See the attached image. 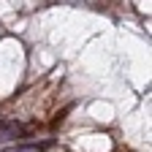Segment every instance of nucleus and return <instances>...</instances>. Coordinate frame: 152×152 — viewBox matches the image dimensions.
Masks as SVG:
<instances>
[{"mask_svg": "<svg viewBox=\"0 0 152 152\" xmlns=\"http://www.w3.org/2000/svg\"><path fill=\"white\" fill-rule=\"evenodd\" d=\"M6 152H41V147L30 144V147H14V149H6Z\"/></svg>", "mask_w": 152, "mask_h": 152, "instance_id": "obj_1", "label": "nucleus"}]
</instances>
